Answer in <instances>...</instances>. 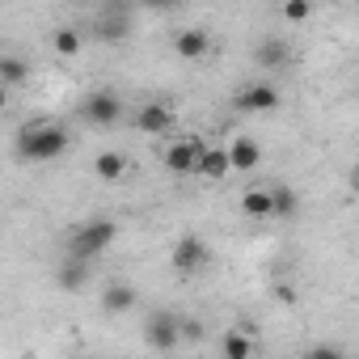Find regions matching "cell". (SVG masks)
Returning a JSON list of instances; mask_svg holds the SVG:
<instances>
[{"instance_id":"1","label":"cell","mask_w":359,"mask_h":359,"mask_svg":"<svg viewBox=\"0 0 359 359\" xmlns=\"http://www.w3.org/2000/svg\"><path fill=\"white\" fill-rule=\"evenodd\" d=\"M68 144H72V140H68V131H64L60 123H26V127L18 131V156H22V161H34V165L64 156Z\"/></svg>"},{"instance_id":"2","label":"cell","mask_w":359,"mask_h":359,"mask_svg":"<svg viewBox=\"0 0 359 359\" xmlns=\"http://www.w3.org/2000/svg\"><path fill=\"white\" fill-rule=\"evenodd\" d=\"M114 220H106V216H97V220H89V224H81L76 233H72V245H68V254L72 258H97L102 250H110L114 245Z\"/></svg>"},{"instance_id":"3","label":"cell","mask_w":359,"mask_h":359,"mask_svg":"<svg viewBox=\"0 0 359 359\" xmlns=\"http://www.w3.org/2000/svg\"><path fill=\"white\" fill-rule=\"evenodd\" d=\"M203 148H208V144H203L199 135H182V140H173V144L165 148V156H161V161H165V169H169V173L191 177V173H195V165H199V156H203Z\"/></svg>"},{"instance_id":"4","label":"cell","mask_w":359,"mask_h":359,"mask_svg":"<svg viewBox=\"0 0 359 359\" xmlns=\"http://www.w3.org/2000/svg\"><path fill=\"white\" fill-rule=\"evenodd\" d=\"M208 258H212V250L203 245V237H182L173 245V254H169V266L177 275H199L208 266Z\"/></svg>"},{"instance_id":"5","label":"cell","mask_w":359,"mask_h":359,"mask_svg":"<svg viewBox=\"0 0 359 359\" xmlns=\"http://www.w3.org/2000/svg\"><path fill=\"white\" fill-rule=\"evenodd\" d=\"M81 110H85V118H89L93 127H114V123L123 118V102H118L110 89H93Z\"/></svg>"},{"instance_id":"6","label":"cell","mask_w":359,"mask_h":359,"mask_svg":"<svg viewBox=\"0 0 359 359\" xmlns=\"http://www.w3.org/2000/svg\"><path fill=\"white\" fill-rule=\"evenodd\" d=\"M144 342L148 346H156V351H173L177 342V317H169V313H152L148 317V325H144Z\"/></svg>"},{"instance_id":"7","label":"cell","mask_w":359,"mask_h":359,"mask_svg":"<svg viewBox=\"0 0 359 359\" xmlns=\"http://www.w3.org/2000/svg\"><path fill=\"white\" fill-rule=\"evenodd\" d=\"M275 106H279V89H275L271 81L245 85V89L237 93V110H245V114H262V110H275Z\"/></svg>"},{"instance_id":"8","label":"cell","mask_w":359,"mask_h":359,"mask_svg":"<svg viewBox=\"0 0 359 359\" xmlns=\"http://www.w3.org/2000/svg\"><path fill=\"white\" fill-rule=\"evenodd\" d=\"M258 161H262L258 140H254V135H233V144H229V169H237V173H254Z\"/></svg>"},{"instance_id":"9","label":"cell","mask_w":359,"mask_h":359,"mask_svg":"<svg viewBox=\"0 0 359 359\" xmlns=\"http://www.w3.org/2000/svg\"><path fill=\"white\" fill-rule=\"evenodd\" d=\"M169 127H173V110H169V106L148 102V106L135 110V131H144V135H165Z\"/></svg>"},{"instance_id":"10","label":"cell","mask_w":359,"mask_h":359,"mask_svg":"<svg viewBox=\"0 0 359 359\" xmlns=\"http://www.w3.org/2000/svg\"><path fill=\"white\" fill-rule=\"evenodd\" d=\"M55 279H60V287L64 292H81L85 283H89V258H64L60 262V271H55Z\"/></svg>"},{"instance_id":"11","label":"cell","mask_w":359,"mask_h":359,"mask_svg":"<svg viewBox=\"0 0 359 359\" xmlns=\"http://www.w3.org/2000/svg\"><path fill=\"white\" fill-rule=\"evenodd\" d=\"M195 173H199V177H208V182H220L224 173H233V169H229V148H203V156H199Z\"/></svg>"},{"instance_id":"12","label":"cell","mask_w":359,"mask_h":359,"mask_svg":"<svg viewBox=\"0 0 359 359\" xmlns=\"http://www.w3.org/2000/svg\"><path fill=\"white\" fill-rule=\"evenodd\" d=\"M93 173L102 177V182H123V173H127V156H123V152H114V148H106V152H97V156H93Z\"/></svg>"},{"instance_id":"13","label":"cell","mask_w":359,"mask_h":359,"mask_svg":"<svg viewBox=\"0 0 359 359\" xmlns=\"http://www.w3.org/2000/svg\"><path fill=\"white\" fill-rule=\"evenodd\" d=\"M241 212L250 220H271V187H250L241 195Z\"/></svg>"},{"instance_id":"14","label":"cell","mask_w":359,"mask_h":359,"mask_svg":"<svg viewBox=\"0 0 359 359\" xmlns=\"http://www.w3.org/2000/svg\"><path fill=\"white\" fill-rule=\"evenodd\" d=\"M208 51H212V39L203 30H182L177 34V55L182 60H203Z\"/></svg>"},{"instance_id":"15","label":"cell","mask_w":359,"mask_h":359,"mask_svg":"<svg viewBox=\"0 0 359 359\" xmlns=\"http://www.w3.org/2000/svg\"><path fill=\"white\" fill-rule=\"evenodd\" d=\"M135 304V287L131 283H110L106 292H102V309L106 313H127Z\"/></svg>"},{"instance_id":"16","label":"cell","mask_w":359,"mask_h":359,"mask_svg":"<svg viewBox=\"0 0 359 359\" xmlns=\"http://www.w3.org/2000/svg\"><path fill=\"white\" fill-rule=\"evenodd\" d=\"M220 351H224L229 359H250V355L258 351V342H254L250 334H241V330H229V334L220 338Z\"/></svg>"},{"instance_id":"17","label":"cell","mask_w":359,"mask_h":359,"mask_svg":"<svg viewBox=\"0 0 359 359\" xmlns=\"http://www.w3.org/2000/svg\"><path fill=\"white\" fill-rule=\"evenodd\" d=\"M287 55H292V51H287V43H279V39H266V43L254 51V60H258L262 68H283Z\"/></svg>"},{"instance_id":"18","label":"cell","mask_w":359,"mask_h":359,"mask_svg":"<svg viewBox=\"0 0 359 359\" xmlns=\"http://www.w3.org/2000/svg\"><path fill=\"white\" fill-rule=\"evenodd\" d=\"M271 216L275 220H292L296 216V195L287 187H271Z\"/></svg>"},{"instance_id":"19","label":"cell","mask_w":359,"mask_h":359,"mask_svg":"<svg viewBox=\"0 0 359 359\" xmlns=\"http://www.w3.org/2000/svg\"><path fill=\"white\" fill-rule=\"evenodd\" d=\"M30 76V68L22 60H0V85H22Z\"/></svg>"},{"instance_id":"20","label":"cell","mask_w":359,"mask_h":359,"mask_svg":"<svg viewBox=\"0 0 359 359\" xmlns=\"http://www.w3.org/2000/svg\"><path fill=\"white\" fill-rule=\"evenodd\" d=\"M55 55H81V34L76 30H55Z\"/></svg>"},{"instance_id":"21","label":"cell","mask_w":359,"mask_h":359,"mask_svg":"<svg viewBox=\"0 0 359 359\" xmlns=\"http://www.w3.org/2000/svg\"><path fill=\"white\" fill-rule=\"evenodd\" d=\"M309 13H313L309 0H283V18L287 22H309Z\"/></svg>"},{"instance_id":"22","label":"cell","mask_w":359,"mask_h":359,"mask_svg":"<svg viewBox=\"0 0 359 359\" xmlns=\"http://www.w3.org/2000/svg\"><path fill=\"white\" fill-rule=\"evenodd\" d=\"M177 338L199 342V338H203V321H177Z\"/></svg>"},{"instance_id":"23","label":"cell","mask_w":359,"mask_h":359,"mask_svg":"<svg viewBox=\"0 0 359 359\" xmlns=\"http://www.w3.org/2000/svg\"><path fill=\"white\" fill-rule=\"evenodd\" d=\"M275 300L292 304V300H296V287H292V283H279V287H275Z\"/></svg>"},{"instance_id":"24","label":"cell","mask_w":359,"mask_h":359,"mask_svg":"<svg viewBox=\"0 0 359 359\" xmlns=\"http://www.w3.org/2000/svg\"><path fill=\"white\" fill-rule=\"evenodd\" d=\"M9 110V85H0V114Z\"/></svg>"},{"instance_id":"25","label":"cell","mask_w":359,"mask_h":359,"mask_svg":"<svg viewBox=\"0 0 359 359\" xmlns=\"http://www.w3.org/2000/svg\"><path fill=\"white\" fill-rule=\"evenodd\" d=\"M148 5H156V9H169V5H177V0H148Z\"/></svg>"}]
</instances>
